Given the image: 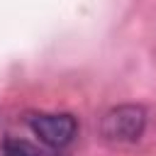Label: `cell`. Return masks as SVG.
Instances as JSON below:
<instances>
[{"instance_id": "obj_1", "label": "cell", "mask_w": 156, "mask_h": 156, "mask_svg": "<svg viewBox=\"0 0 156 156\" xmlns=\"http://www.w3.org/2000/svg\"><path fill=\"white\" fill-rule=\"evenodd\" d=\"M146 124V112L139 105H119L110 110L102 122L100 132L107 141H136L144 132Z\"/></svg>"}, {"instance_id": "obj_2", "label": "cell", "mask_w": 156, "mask_h": 156, "mask_svg": "<svg viewBox=\"0 0 156 156\" xmlns=\"http://www.w3.org/2000/svg\"><path fill=\"white\" fill-rule=\"evenodd\" d=\"M32 124V132L49 146L54 149H61L66 144L73 141L76 132H78V124H76V117L73 115H66V112H58V115H34L29 119Z\"/></svg>"}, {"instance_id": "obj_3", "label": "cell", "mask_w": 156, "mask_h": 156, "mask_svg": "<svg viewBox=\"0 0 156 156\" xmlns=\"http://www.w3.org/2000/svg\"><path fill=\"white\" fill-rule=\"evenodd\" d=\"M2 156H41V154L34 144H29L24 139H5Z\"/></svg>"}]
</instances>
